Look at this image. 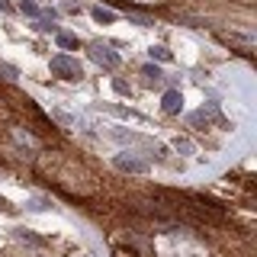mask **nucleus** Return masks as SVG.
Segmentation results:
<instances>
[{"instance_id":"1","label":"nucleus","mask_w":257,"mask_h":257,"mask_svg":"<svg viewBox=\"0 0 257 257\" xmlns=\"http://www.w3.org/2000/svg\"><path fill=\"white\" fill-rule=\"evenodd\" d=\"M52 71H55L58 77H64V80H80L84 77V67H80V62L71 58V55H55L52 58Z\"/></svg>"},{"instance_id":"2","label":"nucleus","mask_w":257,"mask_h":257,"mask_svg":"<svg viewBox=\"0 0 257 257\" xmlns=\"http://www.w3.org/2000/svg\"><path fill=\"white\" fill-rule=\"evenodd\" d=\"M90 58H93V62H97V64H103L106 67V71H113V67H119V55H116V52H110V45H90Z\"/></svg>"},{"instance_id":"3","label":"nucleus","mask_w":257,"mask_h":257,"mask_svg":"<svg viewBox=\"0 0 257 257\" xmlns=\"http://www.w3.org/2000/svg\"><path fill=\"white\" fill-rule=\"evenodd\" d=\"M164 113H171V116H177L180 110H184V97H180V90H167L164 93Z\"/></svg>"},{"instance_id":"4","label":"nucleus","mask_w":257,"mask_h":257,"mask_svg":"<svg viewBox=\"0 0 257 257\" xmlns=\"http://www.w3.org/2000/svg\"><path fill=\"white\" fill-rule=\"evenodd\" d=\"M116 167H119V171H128V174H141L148 164H145V161H138V158H126V154H119Z\"/></svg>"},{"instance_id":"5","label":"nucleus","mask_w":257,"mask_h":257,"mask_svg":"<svg viewBox=\"0 0 257 257\" xmlns=\"http://www.w3.org/2000/svg\"><path fill=\"white\" fill-rule=\"evenodd\" d=\"M212 119H219V110L215 106H202L199 113L190 116V126H202V123H212Z\"/></svg>"},{"instance_id":"6","label":"nucleus","mask_w":257,"mask_h":257,"mask_svg":"<svg viewBox=\"0 0 257 257\" xmlns=\"http://www.w3.org/2000/svg\"><path fill=\"white\" fill-rule=\"evenodd\" d=\"M77 36H67V32H58V49H64V52H71V49H77Z\"/></svg>"},{"instance_id":"7","label":"nucleus","mask_w":257,"mask_h":257,"mask_svg":"<svg viewBox=\"0 0 257 257\" xmlns=\"http://www.w3.org/2000/svg\"><path fill=\"white\" fill-rule=\"evenodd\" d=\"M90 16L97 19V23H113V19H116V13H113V10H103V6H93Z\"/></svg>"},{"instance_id":"8","label":"nucleus","mask_w":257,"mask_h":257,"mask_svg":"<svg viewBox=\"0 0 257 257\" xmlns=\"http://www.w3.org/2000/svg\"><path fill=\"white\" fill-rule=\"evenodd\" d=\"M19 13H26V16H39V6L32 3V0H19Z\"/></svg>"},{"instance_id":"9","label":"nucleus","mask_w":257,"mask_h":257,"mask_svg":"<svg viewBox=\"0 0 257 257\" xmlns=\"http://www.w3.org/2000/svg\"><path fill=\"white\" fill-rule=\"evenodd\" d=\"M151 58H158V62H171V52H167L164 45H151Z\"/></svg>"},{"instance_id":"10","label":"nucleus","mask_w":257,"mask_h":257,"mask_svg":"<svg viewBox=\"0 0 257 257\" xmlns=\"http://www.w3.org/2000/svg\"><path fill=\"white\" fill-rule=\"evenodd\" d=\"M16 238L19 241H29V245H42V238H36V235H29L26 228H16Z\"/></svg>"},{"instance_id":"11","label":"nucleus","mask_w":257,"mask_h":257,"mask_svg":"<svg viewBox=\"0 0 257 257\" xmlns=\"http://www.w3.org/2000/svg\"><path fill=\"white\" fill-rule=\"evenodd\" d=\"M145 77H151V80H161V67H158V64H145Z\"/></svg>"},{"instance_id":"12","label":"nucleus","mask_w":257,"mask_h":257,"mask_svg":"<svg viewBox=\"0 0 257 257\" xmlns=\"http://www.w3.org/2000/svg\"><path fill=\"white\" fill-rule=\"evenodd\" d=\"M113 90H116V93H128V84L123 77H116V80H113Z\"/></svg>"},{"instance_id":"13","label":"nucleus","mask_w":257,"mask_h":257,"mask_svg":"<svg viewBox=\"0 0 257 257\" xmlns=\"http://www.w3.org/2000/svg\"><path fill=\"white\" fill-rule=\"evenodd\" d=\"M6 6H10V3H6V0H0V10H6Z\"/></svg>"}]
</instances>
